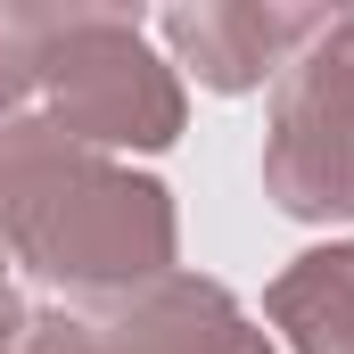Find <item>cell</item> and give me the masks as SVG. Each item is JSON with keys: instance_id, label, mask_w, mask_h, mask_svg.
Segmentation results:
<instances>
[{"instance_id": "8", "label": "cell", "mask_w": 354, "mask_h": 354, "mask_svg": "<svg viewBox=\"0 0 354 354\" xmlns=\"http://www.w3.org/2000/svg\"><path fill=\"white\" fill-rule=\"evenodd\" d=\"M17 338H25V297L0 288V354H17Z\"/></svg>"}, {"instance_id": "1", "label": "cell", "mask_w": 354, "mask_h": 354, "mask_svg": "<svg viewBox=\"0 0 354 354\" xmlns=\"http://www.w3.org/2000/svg\"><path fill=\"white\" fill-rule=\"evenodd\" d=\"M174 189L83 140L41 107L0 115V248L66 297H124L174 272Z\"/></svg>"}, {"instance_id": "2", "label": "cell", "mask_w": 354, "mask_h": 354, "mask_svg": "<svg viewBox=\"0 0 354 354\" xmlns=\"http://www.w3.org/2000/svg\"><path fill=\"white\" fill-rule=\"evenodd\" d=\"M41 115L83 140V149H174L181 140V75L140 41V8H99L83 0L66 41L50 50L41 75Z\"/></svg>"}, {"instance_id": "7", "label": "cell", "mask_w": 354, "mask_h": 354, "mask_svg": "<svg viewBox=\"0 0 354 354\" xmlns=\"http://www.w3.org/2000/svg\"><path fill=\"white\" fill-rule=\"evenodd\" d=\"M75 8H83V0H41V8L0 0V115H33L41 75H50V50L66 41Z\"/></svg>"}, {"instance_id": "3", "label": "cell", "mask_w": 354, "mask_h": 354, "mask_svg": "<svg viewBox=\"0 0 354 354\" xmlns=\"http://www.w3.org/2000/svg\"><path fill=\"white\" fill-rule=\"evenodd\" d=\"M264 198L297 223H354V8H330L272 83Z\"/></svg>"}, {"instance_id": "5", "label": "cell", "mask_w": 354, "mask_h": 354, "mask_svg": "<svg viewBox=\"0 0 354 354\" xmlns=\"http://www.w3.org/2000/svg\"><path fill=\"white\" fill-rule=\"evenodd\" d=\"M322 25H330V8H288V0H198V8H165L174 66H189L198 83L223 91V99L280 83V66Z\"/></svg>"}, {"instance_id": "9", "label": "cell", "mask_w": 354, "mask_h": 354, "mask_svg": "<svg viewBox=\"0 0 354 354\" xmlns=\"http://www.w3.org/2000/svg\"><path fill=\"white\" fill-rule=\"evenodd\" d=\"M0 288H8V248H0Z\"/></svg>"}, {"instance_id": "6", "label": "cell", "mask_w": 354, "mask_h": 354, "mask_svg": "<svg viewBox=\"0 0 354 354\" xmlns=\"http://www.w3.org/2000/svg\"><path fill=\"white\" fill-rule=\"evenodd\" d=\"M264 313L288 338V354H354V239L297 256L264 288Z\"/></svg>"}, {"instance_id": "4", "label": "cell", "mask_w": 354, "mask_h": 354, "mask_svg": "<svg viewBox=\"0 0 354 354\" xmlns=\"http://www.w3.org/2000/svg\"><path fill=\"white\" fill-rule=\"evenodd\" d=\"M83 330L91 354H272V338L248 322V305L198 272H165L149 288L99 297V305H83Z\"/></svg>"}]
</instances>
